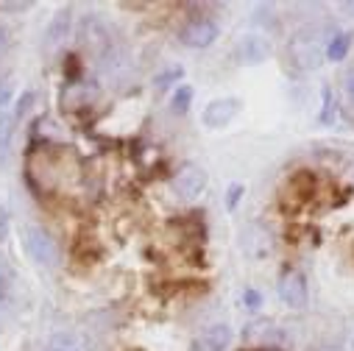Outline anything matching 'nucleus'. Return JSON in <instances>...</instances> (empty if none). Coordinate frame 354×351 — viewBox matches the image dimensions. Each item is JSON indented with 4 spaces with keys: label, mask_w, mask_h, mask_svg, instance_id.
Returning <instances> with one entry per match:
<instances>
[{
    "label": "nucleus",
    "mask_w": 354,
    "mask_h": 351,
    "mask_svg": "<svg viewBox=\"0 0 354 351\" xmlns=\"http://www.w3.org/2000/svg\"><path fill=\"white\" fill-rule=\"evenodd\" d=\"M23 248L28 254V259H34L37 265H45V268H56L59 265V245L53 240V234L37 223H28L23 226Z\"/></svg>",
    "instance_id": "1"
},
{
    "label": "nucleus",
    "mask_w": 354,
    "mask_h": 351,
    "mask_svg": "<svg viewBox=\"0 0 354 351\" xmlns=\"http://www.w3.org/2000/svg\"><path fill=\"white\" fill-rule=\"evenodd\" d=\"M207 184H209V176H207V170H201L198 164H185V167H179V170L173 173V179H170L173 193L179 196L182 201H196V198H201L204 190H207Z\"/></svg>",
    "instance_id": "2"
},
{
    "label": "nucleus",
    "mask_w": 354,
    "mask_h": 351,
    "mask_svg": "<svg viewBox=\"0 0 354 351\" xmlns=\"http://www.w3.org/2000/svg\"><path fill=\"white\" fill-rule=\"evenodd\" d=\"M215 39H218V23H212L207 17H198L179 31V42L187 48H209Z\"/></svg>",
    "instance_id": "3"
},
{
    "label": "nucleus",
    "mask_w": 354,
    "mask_h": 351,
    "mask_svg": "<svg viewBox=\"0 0 354 351\" xmlns=\"http://www.w3.org/2000/svg\"><path fill=\"white\" fill-rule=\"evenodd\" d=\"M290 61L299 67V70H315L318 64H321V59H324V53H321V48H318V42L313 39V37H307V34H299L293 42H290Z\"/></svg>",
    "instance_id": "4"
},
{
    "label": "nucleus",
    "mask_w": 354,
    "mask_h": 351,
    "mask_svg": "<svg viewBox=\"0 0 354 351\" xmlns=\"http://www.w3.org/2000/svg\"><path fill=\"white\" fill-rule=\"evenodd\" d=\"M277 290H279L282 304H288L290 310H301L307 304V279L299 271H285Z\"/></svg>",
    "instance_id": "5"
},
{
    "label": "nucleus",
    "mask_w": 354,
    "mask_h": 351,
    "mask_svg": "<svg viewBox=\"0 0 354 351\" xmlns=\"http://www.w3.org/2000/svg\"><path fill=\"white\" fill-rule=\"evenodd\" d=\"M268 56H271V45H268V39L259 37V34H245L237 42V48H234V59L240 64H248V67L262 64Z\"/></svg>",
    "instance_id": "6"
},
{
    "label": "nucleus",
    "mask_w": 354,
    "mask_h": 351,
    "mask_svg": "<svg viewBox=\"0 0 354 351\" xmlns=\"http://www.w3.org/2000/svg\"><path fill=\"white\" fill-rule=\"evenodd\" d=\"M237 115H240V101H237V98H218V101L207 104L201 120H204L207 129H223V126H229Z\"/></svg>",
    "instance_id": "7"
},
{
    "label": "nucleus",
    "mask_w": 354,
    "mask_h": 351,
    "mask_svg": "<svg viewBox=\"0 0 354 351\" xmlns=\"http://www.w3.org/2000/svg\"><path fill=\"white\" fill-rule=\"evenodd\" d=\"M70 26H73V9H59V12L53 15L48 31H45V50H48V53H56V50L67 42Z\"/></svg>",
    "instance_id": "8"
},
{
    "label": "nucleus",
    "mask_w": 354,
    "mask_h": 351,
    "mask_svg": "<svg viewBox=\"0 0 354 351\" xmlns=\"http://www.w3.org/2000/svg\"><path fill=\"white\" fill-rule=\"evenodd\" d=\"M240 248H243V254H245V256H251V259H262L265 254L271 251V234L265 231L262 226L251 223L248 229H243Z\"/></svg>",
    "instance_id": "9"
},
{
    "label": "nucleus",
    "mask_w": 354,
    "mask_h": 351,
    "mask_svg": "<svg viewBox=\"0 0 354 351\" xmlns=\"http://www.w3.org/2000/svg\"><path fill=\"white\" fill-rule=\"evenodd\" d=\"M243 340L257 343V345L277 348V345H282V343L288 340V334H285L279 326H274V323H248V326L243 329Z\"/></svg>",
    "instance_id": "10"
},
{
    "label": "nucleus",
    "mask_w": 354,
    "mask_h": 351,
    "mask_svg": "<svg viewBox=\"0 0 354 351\" xmlns=\"http://www.w3.org/2000/svg\"><path fill=\"white\" fill-rule=\"evenodd\" d=\"M290 193H293V209H299L315 193V176L307 173V170H299L296 176H290V182H288V187H285L282 196H290Z\"/></svg>",
    "instance_id": "11"
},
{
    "label": "nucleus",
    "mask_w": 354,
    "mask_h": 351,
    "mask_svg": "<svg viewBox=\"0 0 354 351\" xmlns=\"http://www.w3.org/2000/svg\"><path fill=\"white\" fill-rule=\"evenodd\" d=\"M232 343V326L229 323H215L201 337L196 340V351H226Z\"/></svg>",
    "instance_id": "12"
},
{
    "label": "nucleus",
    "mask_w": 354,
    "mask_h": 351,
    "mask_svg": "<svg viewBox=\"0 0 354 351\" xmlns=\"http://www.w3.org/2000/svg\"><path fill=\"white\" fill-rule=\"evenodd\" d=\"M351 42H354V34H351V31H340V34H335V37L329 39V45H326V59H332V61H343V59L348 56Z\"/></svg>",
    "instance_id": "13"
},
{
    "label": "nucleus",
    "mask_w": 354,
    "mask_h": 351,
    "mask_svg": "<svg viewBox=\"0 0 354 351\" xmlns=\"http://www.w3.org/2000/svg\"><path fill=\"white\" fill-rule=\"evenodd\" d=\"M15 279H17L15 265H12V262L3 254H0V298H6L15 290Z\"/></svg>",
    "instance_id": "14"
},
{
    "label": "nucleus",
    "mask_w": 354,
    "mask_h": 351,
    "mask_svg": "<svg viewBox=\"0 0 354 351\" xmlns=\"http://www.w3.org/2000/svg\"><path fill=\"white\" fill-rule=\"evenodd\" d=\"M12 137H15V115L0 112V153L9 151Z\"/></svg>",
    "instance_id": "15"
},
{
    "label": "nucleus",
    "mask_w": 354,
    "mask_h": 351,
    "mask_svg": "<svg viewBox=\"0 0 354 351\" xmlns=\"http://www.w3.org/2000/svg\"><path fill=\"white\" fill-rule=\"evenodd\" d=\"M190 104H193V86H179L176 95H173V112L176 115H187Z\"/></svg>",
    "instance_id": "16"
},
{
    "label": "nucleus",
    "mask_w": 354,
    "mask_h": 351,
    "mask_svg": "<svg viewBox=\"0 0 354 351\" xmlns=\"http://www.w3.org/2000/svg\"><path fill=\"white\" fill-rule=\"evenodd\" d=\"M324 109H321V115H318V120L324 123V126H329V123H335V115H337V106H335V98H332V90L329 86H324Z\"/></svg>",
    "instance_id": "17"
},
{
    "label": "nucleus",
    "mask_w": 354,
    "mask_h": 351,
    "mask_svg": "<svg viewBox=\"0 0 354 351\" xmlns=\"http://www.w3.org/2000/svg\"><path fill=\"white\" fill-rule=\"evenodd\" d=\"M50 351H78V337L75 334H56L50 340Z\"/></svg>",
    "instance_id": "18"
},
{
    "label": "nucleus",
    "mask_w": 354,
    "mask_h": 351,
    "mask_svg": "<svg viewBox=\"0 0 354 351\" xmlns=\"http://www.w3.org/2000/svg\"><path fill=\"white\" fill-rule=\"evenodd\" d=\"M182 75H185V70H182V67H170L167 73H162V75H156V81H153V84L159 86V90H165V86H170L173 81H179Z\"/></svg>",
    "instance_id": "19"
},
{
    "label": "nucleus",
    "mask_w": 354,
    "mask_h": 351,
    "mask_svg": "<svg viewBox=\"0 0 354 351\" xmlns=\"http://www.w3.org/2000/svg\"><path fill=\"white\" fill-rule=\"evenodd\" d=\"M31 104H34V93H23V95H20V101H17V112H15V120L26 117V115H28V109H31Z\"/></svg>",
    "instance_id": "20"
},
{
    "label": "nucleus",
    "mask_w": 354,
    "mask_h": 351,
    "mask_svg": "<svg viewBox=\"0 0 354 351\" xmlns=\"http://www.w3.org/2000/svg\"><path fill=\"white\" fill-rule=\"evenodd\" d=\"M243 304H245L248 310H257V307L262 304V296H259V293H257L254 287H248V290L243 293Z\"/></svg>",
    "instance_id": "21"
},
{
    "label": "nucleus",
    "mask_w": 354,
    "mask_h": 351,
    "mask_svg": "<svg viewBox=\"0 0 354 351\" xmlns=\"http://www.w3.org/2000/svg\"><path fill=\"white\" fill-rule=\"evenodd\" d=\"M240 198H243V184H232V187H229V196H226V207L234 209Z\"/></svg>",
    "instance_id": "22"
},
{
    "label": "nucleus",
    "mask_w": 354,
    "mask_h": 351,
    "mask_svg": "<svg viewBox=\"0 0 354 351\" xmlns=\"http://www.w3.org/2000/svg\"><path fill=\"white\" fill-rule=\"evenodd\" d=\"M12 98H15V93H12V86L3 81V84H0V112H3L9 104H12Z\"/></svg>",
    "instance_id": "23"
},
{
    "label": "nucleus",
    "mask_w": 354,
    "mask_h": 351,
    "mask_svg": "<svg viewBox=\"0 0 354 351\" xmlns=\"http://www.w3.org/2000/svg\"><path fill=\"white\" fill-rule=\"evenodd\" d=\"M6 234H9V212L0 209V243L6 240Z\"/></svg>",
    "instance_id": "24"
},
{
    "label": "nucleus",
    "mask_w": 354,
    "mask_h": 351,
    "mask_svg": "<svg viewBox=\"0 0 354 351\" xmlns=\"http://www.w3.org/2000/svg\"><path fill=\"white\" fill-rule=\"evenodd\" d=\"M346 98H348L351 112H354V73H348V78H346Z\"/></svg>",
    "instance_id": "25"
},
{
    "label": "nucleus",
    "mask_w": 354,
    "mask_h": 351,
    "mask_svg": "<svg viewBox=\"0 0 354 351\" xmlns=\"http://www.w3.org/2000/svg\"><path fill=\"white\" fill-rule=\"evenodd\" d=\"M31 3H0V9L3 12H23V9H28Z\"/></svg>",
    "instance_id": "26"
},
{
    "label": "nucleus",
    "mask_w": 354,
    "mask_h": 351,
    "mask_svg": "<svg viewBox=\"0 0 354 351\" xmlns=\"http://www.w3.org/2000/svg\"><path fill=\"white\" fill-rule=\"evenodd\" d=\"M6 45H9V37H6V31H3V28H0V53L6 50Z\"/></svg>",
    "instance_id": "27"
},
{
    "label": "nucleus",
    "mask_w": 354,
    "mask_h": 351,
    "mask_svg": "<svg viewBox=\"0 0 354 351\" xmlns=\"http://www.w3.org/2000/svg\"><path fill=\"white\" fill-rule=\"evenodd\" d=\"M343 9H346V12H351V15H354V0H346V3H343Z\"/></svg>",
    "instance_id": "28"
},
{
    "label": "nucleus",
    "mask_w": 354,
    "mask_h": 351,
    "mask_svg": "<svg viewBox=\"0 0 354 351\" xmlns=\"http://www.w3.org/2000/svg\"><path fill=\"white\" fill-rule=\"evenodd\" d=\"M321 351H337V348H321Z\"/></svg>",
    "instance_id": "29"
}]
</instances>
